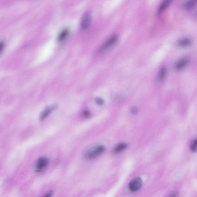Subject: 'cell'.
I'll return each instance as SVG.
<instances>
[{"instance_id": "cell-19", "label": "cell", "mask_w": 197, "mask_h": 197, "mask_svg": "<svg viewBox=\"0 0 197 197\" xmlns=\"http://www.w3.org/2000/svg\"><path fill=\"white\" fill-rule=\"evenodd\" d=\"M52 193H53V192H52V191H50L46 194V195H45V196L46 197H50L51 196V195H52Z\"/></svg>"}, {"instance_id": "cell-9", "label": "cell", "mask_w": 197, "mask_h": 197, "mask_svg": "<svg viewBox=\"0 0 197 197\" xmlns=\"http://www.w3.org/2000/svg\"><path fill=\"white\" fill-rule=\"evenodd\" d=\"M191 44V41L189 38H186L182 39L179 41L178 45L180 47H187Z\"/></svg>"}, {"instance_id": "cell-1", "label": "cell", "mask_w": 197, "mask_h": 197, "mask_svg": "<svg viewBox=\"0 0 197 197\" xmlns=\"http://www.w3.org/2000/svg\"><path fill=\"white\" fill-rule=\"evenodd\" d=\"M106 147L103 145H99L88 151L86 154V157L88 159H93L97 157L105 151Z\"/></svg>"}, {"instance_id": "cell-10", "label": "cell", "mask_w": 197, "mask_h": 197, "mask_svg": "<svg viewBox=\"0 0 197 197\" xmlns=\"http://www.w3.org/2000/svg\"><path fill=\"white\" fill-rule=\"evenodd\" d=\"M172 1V0H163L162 3L160 6L159 10H158L159 13H161L163 12L171 3Z\"/></svg>"}, {"instance_id": "cell-4", "label": "cell", "mask_w": 197, "mask_h": 197, "mask_svg": "<svg viewBox=\"0 0 197 197\" xmlns=\"http://www.w3.org/2000/svg\"><path fill=\"white\" fill-rule=\"evenodd\" d=\"M142 180L140 177H137L133 180L129 184V190L131 191H136L139 189L143 185Z\"/></svg>"}, {"instance_id": "cell-6", "label": "cell", "mask_w": 197, "mask_h": 197, "mask_svg": "<svg viewBox=\"0 0 197 197\" xmlns=\"http://www.w3.org/2000/svg\"><path fill=\"white\" fill-rule=\"evenodd\" d=\"M57 106L54 104V105H52L50 106L47 107L41 113V115L40 116V120L42 121L45 119L53 110L56 109Z\"/></svg>"}, {"instance_id": "cell-7", "label": "cell", "mask_w": 197, "mask_h": 197, "mask_svg": "<svg viewBox=\"0 0 197 197\" xmlns=\"http://www.w3.org/2000/svg\"><path fill=\"white\" fill-rule=\"evenodd\" d=\"M189 62V60L187 58H183L180 59L176 64L175 69L177 71H180L183 69L187 66Z\"/></svg>"}, {"instance_id": "cell-5", "label": "cell", "mask_w": 197, "mask_h": 197, "mask_svg": "<svg viewBox=\"0 0 197 197\" xmlns=\"http://www.w3.org/2000/svg\"><path fill=\"white\" fill-rule=\"evenodd\" d=\"M49 162L47 158L43 157L39 158L36 164L35 170L38 172L42 171L47 167Z\"/></svg>"}, {"instance_id": "cell-16", "label": "cell", "mask_w": 197, "mask_h": 197, "mask_svg": "<svg viewBox=\"0 0 197 197\" xmlns=\"http://www.w3.org/2000/svg\"><path fill=\"white\" fill-rule=\"evenodd\" d=\"M5 44L4 41L0 42V54H1L3 50L4 47H5Z\"/></svg>"}, {"instance_id": "cell-3", "label": "cell", "mask_w": 197, "mask_h": 197, "mask_svg": "<svg viewBox=\"0 0 197 197\" xmlns=\"http://www.w3.org/2000/svg\"><path fill=\"white\" fill-rule=\"evenodd\" d=\"M117 39L118 37L117 35H114L110 37L101 47V48L98 50V53L99 54L102 53L105 51L107 49L110 48V47L114 45L117 42Z\"/></svg>"}, {"instance_id": "cell-8", "label": "cell", "mask_w": 197, "mask_h": 197, "mask_svg": "<svg viewBox=\"0 0 197 197\" xmlns=\"http://www.w3.org/2000/svg\"><path fill=\"white\" fill-rule=\"evenodd\" d=\"M69 34V30L68 29H65L61 31L58 36V41L61 42L63 41L68 37Z\"/></svg>"}, {"instance_id": "cell-14", "label": "cell", "mask_w": 197, "mask_h": 197, "mask_svg": "<svg viewBox=\"0 0 197 197\" xmlns=\"http://www.w3.org/2000/svg\"><path fill=\"white\" fill-rule=\"evenodd\" d=\"M197 141L196 139L194 140L193 142L191 144L190 147L191 150L192 152H195L197 150Z\"/></svg>"}, {"instance_id": "cell-17", "label": "cell", "mask_w": 197, "mask_h": 197, "mask_svg": "<svg viewBox=\"0 0 197 197\" xmlns=\"http://www.w3.org/2000/svg\"><path fill=\"white\" fill-rule=\"evenodd\" d=\"M83 115L85 117H89L90 115V113L87 110H85L83 113Z\"/></svg>"}, {"instance_id": "cell-15", "label": "cell", "mask_w": 197, "mask_h": 197, "mask_svg": "<svg viewBox=\"0 0 197 197\" xmlns=\"http://www.w3.org/2000/svg\"><path fill=\"white\" fill-rule=\"evenodd\" d=\"M95 102H96L97 104L100 106L102 105L104 103L103 100L99 98H95Z\"/></svg>"}, {"instance_id": "cell-11", "label": "cell", "mask_w": 197, "mask_h": 197, "mask_svg": "<svg viewBox=\"0 0 197 197\" xmlns=\"http://www.w3.org/2000/svg\"><path fill=\"white\" fill-rule=\"evenodd\" d=\"M196 2L197 0H188L184 4L185 8L186 10H191L195 6Z\"/></svg>"}, {"instance_id": "cell-2", "label": "cell", "mask_w": 197, "mask_h": 197, "mask_svg": "<svg viewBox=\"0 0 197 197\" xmlns=\"http://www.w3.org/2000/svg\"><path fill=\"white\" fill-rule=\"evenodd\" d=\"M92 21V16L90 12L85 13L82 17L80 26L83 30H86L90 26Z\"/></svg>"}, {"instance_id": "cell-18", "label": "cell", "mask_w": 197, "mask_h": 197, "mask_svg": "<svg viewBox=\"0 0 197 197\" xmlns=\"http://www.w3.org/2000/svg\"><path fill=\"white\" fill-rule=\"evenodd\" d=\"M138 110L136 107H134L131 110V112L133 114H136L138 113Z\"/></svg>"}, {"instance_id": "cell-13", "label": "cell", "mask_w": 197, "mask_h": 197, "mask_svg": "<svg viewBox=\"0 0 197 197\" xmlns=\"http://www.w3.org/2000/svg\"><path fill=\"white\" fill-rule=\"evenodd\" d=\"M166 69L165 67H162V68H161V69L160 70L159 74V78L160 80L162 81L164 80L165 77V74H166Z\"/></svg>"}, {"instance_id": "cell-12", "label": "cell", "mask_w": 197, "mask_h": 197, "mask_svg": "<svg viewBox=\"0 0 197 197\" xmlns=\"http://www.w3.org/2000/svg\"><path fill=\"white\" fill-rule=\"evenodd\" d=\"M127 147V144L126 143H122L116 146L114 150V153L115 154L121 153L126 149Z\"/></svg>"}]
</instances>
